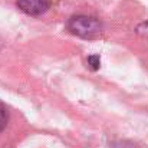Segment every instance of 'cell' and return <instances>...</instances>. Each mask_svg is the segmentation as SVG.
Here are the masks:
<instances>
[{"instance_id":"cell-6","label":"cell","mask_w":148,"mask_h":148,"mask_svg":"<svg viewBox=\"0 0 148 148\" xmlns=\"http://www.w3.org/2000/svg\"><path fill=\"white\" fill-rule=\"evenodd\" d=\"M0 48H1V42H0Z\"/></svg>"},{"instance_id":"cell-4","label":"cell","mask_w":148,"mask_h":148,"mask_svg":"<svg viewBox=\"0 0 148 148\" xmlns=\"http://www.w3.org/2000/svg\"><path fill=\"white\" fill-rule=\"evenodd\" d=\"M88 66L91 71H98L99 66H101V58L99 55H91L88 58Z\"/></svg>"},{"instance_id":"cell-2","label":"cell","mask_w":148,"mask_h":148,"mask_svg":"<svg viewBox=\"0 0 148 148\" xmlns=\"http://www.w3.org/2000/svg\"><path fill=\"white\" fill-rule=\"evenodd\" d=\"M19 10L29 16H40L49 10L52 0H16Z\"/></svg>"},{"instance_id":"cell-1","label":"cell","mask_w":148,"mask_h":148,"mask_svg":"<svg viewBox=\"0 0 148 148\" xmlns=\"http://www.w3.org/2000/svg\"><path fill=\"white\" fill-rule=\"evenodd\" d=\"M68 29L72 35L82 38V39H95L102 33V23L101 20L92 16L78 14L69 19Z\"/></svg>"},{"instance_id":"cell-5","label":"cell","mask_w":148,"mask_h":148,"mask_svg":"<svg viewBox=\"0 0 148 148\" xmlns=\"http://www.w3.org/2000/svg\"><path fill=\"white\" fill-rule=\"evenodd\" d=\"M135 32H137L138 35H141V36L148 38V19L145 20V22H143V23H140V25L137 26Z\"/></svg>"},{"instance_id":"cell-3","label":"cell","mask_w":148,"mask_h":148,"mask_svg":"<svg viewBox=\"0 0 148 148\" xmlns=\"http://www.w3.org/2000/svg\"><path fill=\"white\" fill-rule=\"evenodd\" d=\"M7 121H9V114L7 109L3 103H0V132L7 127Z\"/></svg>"}]
</instances>
